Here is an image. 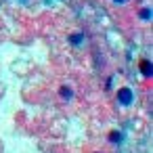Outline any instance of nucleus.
I'll list each match as a JSON object with an SVG mask.
<instances>
[{"instance_id":"f03ea898","label":"nucleus","mask_w":153,"mask_h":153,"mask_svg":"<svg viewBox=\"0 0 153 153\" xmlns=\"http://www.w3.org/2000/svg\"><path fill=\"white\" fill-rule=\"evenodd\" d=\"M140 74H143V76H147V78L153 74V65H151V61H149V59H143V61H140Z\"/></svg>"},{"instance_id":"39448f33","label":"nucleus","mask_w":153,"mask_h":153,"mask_svg":"<svg viewBox=\"0 0 153 153\" xmlns=\"http://www.w3.org/2000/svg\"><path fill=\"white\" fill-rule=\"evenodd\" d=\"M140 19H145V21L151 19V9H143V11H140Z\"/></svg>"},{"instance_id":"423d86ee","label":"nucleus","mask_w":153,"mask_h":153,"mask_svg":"<svg viewBox=\"0 0 153 153\" xmlns=\"http://www.w3.org/2000/svg\"><path fill=\"white\" fill-rule=\"evenodd\" d=\"M82 42V34H74L71 36V44H80Z\"/></svg>"},{"instance_id":"20e7f679","label":"nucleus","mask_w":153,"mask_h":153,"mask_svg":"<svg viewBox=\"0 0 153 153\" xmlns=\"http://www.w3.org/2000/svg\"><path fill=\"white\" fill-rule=\"evenodd\" d=\"M109 138H111V143H122V134L120 132H111Z\"/></svg>"},{"instance_id":"f257e3e1","label":"nucleus","mask_w":153,"mask_h":153,"mask_svg":"<svg viewBox=\"0 0 153 153\" xmlns=\"http://www.w3.org/2000/svg\"><path fill=\"white\" fill-rule=\"evenodd\" d=\"M132 101H134V94H132L130 88H120V90H117V103H120L122 107H128Z\"/></svg>"},{"instance_id":"7ed1b4c3","label":"nucleus","mask_w":153,"mask_h":153,"mask_svg":"<svg viewBox=\"0 0 153 153\" xmlns=\"http://www.w3.org/2000/svg\"><path fill=\"white\" fill-rule=\"evenodd\" d=\"M61 97H63V99H71V88L63 86V88H61Z\"/></svg>"},{"instance_id":"0eeeda50","label":"nucleus","mask_w":153,"mask_h":153,"mask_svg":"<svg viewBox=\"0 0 153 153\" xmlns=\"http://www.w3.org/2000/svg\"><path fill=\"white\" fill-rule=\"evenodd\" d=\"M113 2H115V4H124V2H126V0H113Z\"/></svg>"}]
</instances>
